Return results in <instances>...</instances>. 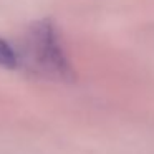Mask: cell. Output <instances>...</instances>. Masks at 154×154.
I'll use <instances>...</instances> for the list:
<instances>
[{"label":"cell","instance_id":"obj_1","mask_svg":"<svg viewBox=\"0 0 154 154\" xmlns=\"http://www.w3.org/2000/svg\"><path fill=\"white\" fill-rule=\"evenodd\" d=\"M25 57L35 71L53 80H70L71 63L60 40V33L48 20L33 23L25 37Z\"/></svg>","mask_w":154,"mask_h":154},{"label":"cell","instance_id":"obj_2","mask_svg":"<svg viewBox=\"0 0 154 154\" xmlns=\"http://www.w3.org/2000/svg\"><path fill=\"white\" fill-rule=\"evenodd\" d=\"M18 63H20L18 53L4 38H0V66L2 68H17Z\"/></svg>","mask_w":154,"mask_h":154}]
</instances>
